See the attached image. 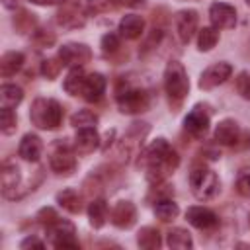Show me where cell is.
I'll use <instances>...</instances> for the list:
<instances>
[{
	"label": "cell",
	"instance_id": "836d02e7",
	"mask_svg": "<svg viewBox=\"0 0 250 250\" xmlns=\"http://www.w3.org/2000/svg\"><path fill=\"white\" fill-rule=\"evenodd\" d=\"M236 90L244 100H250V70H242L236 78Z\"/></svg>",
	"mask_w": 250,
	"mask_h": 250
},
{
	"label": "cell",
	"instance_id": "f546056e",
	"mask_svg": "<svg viewBox=\"0 0 250 250\" xmlns=\"http://www.w3.org/2000/svg\"><path fill=\"white\" fill-rule=\"evenodd\" d=\"M70 125H74L76 129L80 127H96L98 125V115L90 109H80L70 117Z\"/></svg>",
	"mask_w": 250,
	"mask_h": 250
},
{
	"label": "cell",
	"instance_id": "603a6c76",
	"mask_svg": "<svg viewBox=\"0 0 250 250\" xmlns=\"http://www.w3.org/2000/svg\"><path fill=\"white\" fill-rule=\"evenodd\" d=\"M166 244L174 250H188L193 246V240L186 229H172L166 234Z\"/></svg>",
	"mask_w": 250,
	"mask_h": 250
},
{
	"label": "cell",
	"instance_id": "ffe728a7",
	"mask_svg": "<svg viewBox=\"0 0 250 250\" xmlns=\"http://www.w3.org/2000/svg\"><path fill=\"white\" fill-rule=\"evenodd\" d=\"M18 186H20V170L16 164L6 162L2 166V193L10 199H16L18 197V193H16Z\"/></svg>",
	"mask_w": 250,
	"mask_h": 250
},
{
	"label": "cell",
	"instance_id": "60d3db41",
	"mask_svg": "<svg viewBox=\"0 0 250 250\" xmlns=\"http://www.w3.org/2000/svg\"><path fill=\"white\" fill-rule=\"evenodd\" d=\"M246 2H248V4H250V0H246Z\"/></svg>",
	"mask_w": 250,
	"mask_h": 250
},
{
	"label": "cell",
	"instance_id": "6da1fadb",
	"mask_svg": "<svg viewBox=\"0 0 250 250\" xmlns=\"http://www.w3.org/2000/svg\"><path fill=\"white\" fill-rule=\"evenodd\" d=\"M143 162L146 166V178L150 184H158L162 182L172 170L178 168L180 164V156L178 152L166 143V139H156L143 154Z\"/></svg>",
	"mask_w": 250,
	"mask_h": 250
},
{
	"label": "cell",
	"instance_id": "9c48e42d",
	"mask_svg": "<svg viewBox=\"0 0 250 250\" xmlns=\"http://www.w3.org/2000/svg\"><path fill=\"white\" fill-rule=\"evenodd\" d=\"M230 74H232V66L229 62H215L203 70V74L199 78V88L211 90V88L227 82V78H230Z\"/></svg>",
	"mask_w": 250,
	"mask_h": 250
},
{
	"label": "cell",
	"instance_id": "277c9868",
	"mask_svg": "<svg viewBox=\"0 0 250 250\" xmlns=\"http://www.w3.org/2000/svg\"><path fill=\"white\" fill-rule=\"evenodd\" d=\"M189 186L199 201H209L219 191V178L209 168H195L189 174Z\"/></svg>",
	"mask_w": 250,
	"mask_h": 250
},
{
	"label": "cell",
	"instance_id": "7c38bea8",
	"mask_svg": "<svg viewBox=\"0 0 250 250\" xmlns=\"http://www.w3.org/2000/svg\"><path fill=\"white\" fill-rule=\"evenodd\" d=\"M184 127H186L191 135H195V137L205 135L207 129H209V113H207L201 105H195V107L186 115Z\"/></svg>",
	"mask_w": 250,
	"mask_h": 250
},
{
	"label": "cell",
	"instance_id": "3957f363",
	"mask_svg": "<svg viewBox=\"0 0 250 250\" xmlns=\"http://www.w3.org/2000/svg\"><path fill=\"white\" fill-rule=\"evenodd\" d=\"M164 90H166L168 98L176 104L188 96L189 80H188V72L182 66V62H178V61L168 62V66L164 70Z\"/></svg>",
	"mask_w": 250,
	"mask_h": 250
},
{
	"label": "cell",
	"instance_id": "5b68a950",
	"mask_svg": "<svg viewBox=\"0 0 250 250\" xmlns=\"http://www.w3.org/2000/svg\"><path fill=\"white\" fill-rule=\"evenodd\" d=\"M47 232H49V240L55 248H78V242L74 236L76 229L70 221L57 219L47 227Z\"/></svg>",
	"mask_w": 250,
	"mask_h": 250
},
{
	"label": "cell",
	"instance_id": "d6986e66",
	"mask_svg": "<svg viewBox=\"0 0 250 250\" xmlns=\"http://www.w3.org/2000/svg\"><path fill=\"white\" fill-rule=\"evenodd\" d=\"M238 135H240V129H238V123L232 121V119H223L217 127H215V141L219 145H234L238 141Z\"/></svg>",
	"mask_w": 250,
	"mask_h": 250
},
{
	"label": "cell",
	"instance_id": "9a60e30c",
	"mask_svg": "<svg viewBox=\"0 0 250 250\" xmlns=\"http://www.w3.org/2000/svg\"><path fill=\"white\" fill-rule=\"evenodd\" d=\"M137 219V209L131 201H119L111 209V223L119 229H131Z\"/></svg>",
	"mask_w": 250,
	"mask_h": 250
},
{
	"label": "cell",
	"instance_id": "ba28073f",
	"mask_svg": "<svg viewBox=\"0 0 250 250\" xmlns=\"http://www.w3.org/2000/svg\"><path fill=\"white\" fill-rule=\"evenodd\" d=\"M92 59V51L84 43H66L59 49V61L66 66H82Z\"/></svg>",
	"mask_w": 250,
	"mask_h": 250
},
{
	"label": "cell",
	"instance_id": "7402d4cb",
	"mask_svg": "<svg viewBox=\"0 0 250 250\" xmlns=\"http://www.w3.org/2000/svg\"><path fill=\"white\" fill-rule=\"evenodd\" d=\"M84 82H86V74H84L82 66H72L70 72H68L66 78H64V90H66L70 96H78V94H82Z\"/></svg>",
	"mask_w": 250,
	"mask_h": 250
},
{
	"label": "cell",
	"instance_id": "8fae6325",
	"mask_svg": "<svg viewBox=\"0 0 250 250\" xmlns=\"http://www.w3.org/2000/svg\"><path fill=\"white\" fill-rule=\"evenodd\" d=\"M197 29V12L195 10H182L176 14V31L182 43H188Z\"/></svg>",
	"mask_w": 250,
	"mask_h": 250
},
{
	"label": "cell",
	"instance_id": "d4e9b609",
	"mask_svg": "<svg viewBox=\"0 0 250 250\" xmlns=\"http://www.w3.org/2000/svg\"><path fill=\"white\" fill-rule=\"evenodd\" d=\"M23 100V92L16 84H2L0 88V104L2 107H16Z\"/></svg>",
	"mask_w": 250,
	"mask_h": 250
},
{
	"label": "cell",
	"instance_id": "484cf974",
	"mask_svg": "<svg viewBox=\"0 0 250 250\" xmlns=\"http://www.w3.org/2000/svg\"><path fill=\"white\" fill-rule=\"evenodd\" d=\"M57 203L62 209H66L68 213H80V209H82L80 195L74 189H70V188H66V189H62V191L57 193Z\"/></svg>",
	"mask_w": 250,
	"mask_h": 250
},
{
	"label": "cell",
	"instance_id": "4dcf8cb0",
	"mask_svg": "<svg viewBox=\"0 0 250 250\" xmlns=\"http://www.w3.org/2000/svg\"><path fill=\"white\" fill-rule=\"evenodd\" d=\"M18 127V117L12 111V107H2L0 109V131L4 135H12Z\"/></svg>",
	"mask_w": 250,
	"mask_h": 250
},
{
	"label": "cell",
	"instance_id": "8d00e7d4",
	"mask_svg": "<svg viewBox=\"0 0 250 250\" xmlns=\"http://www.w3.org/2000/svg\"><path fill=\"white\" fill-rule=\"evenodd\" d=\"M23 250H27V248H43L45 246V242L43 240H39V238H35V236H27L25 240H21V244H20Z\"/></svg>",
	"mask_w": 250,
	"mask_h": 250
},
{
	"label": "cell",
	"instance_id": "ac0fdd59",
	"mask_svg": "<svg viewBox=\"0 0 250 250\" xmlns=\"http://www.w3.org/2000/svg\"><path fill=\"white\" fill-rule=\"evenodd\" d=\"M145 31V20L137 14H127L119 20V33L125 39H137Z\"/></svg>",
	"mask_w": 250,
	"mask_h": 250
},
{
	"label": "cell",
	"instance_id": "e575fe53",
	"mask_svg": "<svg viewBox=\"0 0 250 250\" xmlns=\"http://www.w3.org/2000/svg\"><path fill=\"white\" fill-rule=\"evenodd\" d=\"M119 49V37L115 33H105L102 37V51L104 53H115Z\"/></svg>",
	"mask_w": 250,
	"mask_h": 250
},
{
	"label": "cell",
	"instance_id": "83f0119b",
	"mask_svg": "<svg viewBox=\"0 0 250 250\" xmlns=\"http://www.w3.org/2000/svg\"><path fill=\"white\" fill-rule=\"evenodd\" d=\"M178 213H180V209L172 199H158L154 203V215L160 221H172L178 217Z\"/></svg>",
	"mask_w": 250,
	"mask_h": 250
},
{
	"label": "cell",
	"instance_id": "f35d334b",
	"mask_svg": "<svg viewBox=\"0 0 250 250\" xmlns=\"http://www.w3.org/2000/svg\"><path fill=\"white\" fill-rule=\"evenodd\" d=\"M119 4H125V6H129V8H137V6H143L146 0H117Z\"/></svg>",
	"mask_w": 250,
	"mask_h": 250
},
{
	"label": "cell",
	"instance_id": "4fadbf2b",
	"mask_svg": "<svg viewBox=\"0 0 250 250\" xmlns=\"http://www.w3.org/2000/svg\"><path fill=\"white\" fill-rule=\"evenodd\" d=\"M100 146V135L96 127H80L74 137V150L80 154H90Z\"/></svg>",
	"mask_w": 250,
	"mask_h": 250
},
{
	"label": "cell",
	"instance_id": "cb8c5ba5",
	"mask_svg": "<svg viewBox=\"0 0 250 250\" xmlns=\"http://www.w3.org/2000/svg\"><path fill=\"white\" fill-rule=\"evenodd\" d=\"M88 217H90V225L94 229H100L104 227L105 219H107V203L105 199H94L90 205H88Z\"/></svg>",
	"mask_w": 250,
	"mask_h": 250
},
{
	"label": "cell",
	"instance_id": "8992f818",
	"mask_svg": "<svg viewBox=\"0 0 250 250\" xmlns=\"http://www.w3.org/2000/svg\"><path fill=\"white\" fill-rule=\"evenodd\" d=\"M117 105L121 113H139L148 107V94L145 90L127 88L125 92H117Z\"/></svg>",
	"mask_w": 250,
	"mask_h": 250
},
{
	"label": "cell",
	"instance_id": "44dd1931",
	"mask_svg": "<svg viewBox=\"0 0 250 250\" xmlns=\"http://www.w3.org/2000/svg\"><path fill=\"white\" fill-rule=\"evenodd\" d=\"M21 66H23V53L20 51H8L0 59V74L4 78L14 76Z\"/></svg>",
	"mask_w": 250,
	"mask_h": 250
},
{
	"label": "cell",
	"instance_id": "5bb4252c",
	"mask_svg": "<svg viewBox=\"0 0 250 250\" xmlns=\"http://www.w3.org/2000/svg\"><path fill=\"white\" fill-rule=\"evenodd\" d=\"M186 219H188V223L193 225L195 229H213V227L219 223L217 215H215L211 209L199 207V205L189 207V209L186 211Z\"/></svg>",
	"mask_w": 250,
	"mask_h": 250
},
{
	"label": "cell",
	"instance_id": "30bf717a",
	"mask_svg": "<svg viewBox=\"0 0 250 250\" xmlns=\"http://www.w3.org/2000/svg\"><path fill=\"white\" fill-rule=\"evenodd\" d=\"M209 20L217 29H230L236 25V10L230 4L215 2L209 8Z\"/></svg>",
	"mask_w": 250,
	"mask_h": 250
},
{
	"label": "cell",
	"instance_id": "1f68e13d",
	"mask_svg": "<svg viewBox=\"0 0 250 250\" xmlns=\"http://www.w3.org/2000/svg\"><path fill=\"white\" fill-rule=\"evenodd\" d=\"M236 189L240 195L250 197V168H242L236 176Z\"/></svg>",
	"mask_w": 250,
	"mask_h": 250
},
{
	"label": "cell",
	"instance_id": "e0dca14e",
	"mask_svg": "<svg viewBox=\"0 0 250 250\" xmlns=\"http://www.w3.org/2000/svg\"><path fill=\"white\" fill-rule=\"evenodd\" d=\"M105 92V78L100 72H92L86 76L84 88H82V96L86 102H98Z\"/></svg>",
	"mask_w": 250,
	"mask_h": 250
},
{
	"label": "cell",
	"instance_id": "74e56055",
	"mask_svg": "<svg viewBox=\"0 0 250 250\" xmlns=\"http://www.w3.org/2000/svg\"><path fill=\"white\" fill-rule=\"evenodd\" d=\"M29 2H33L37 6H55V4H62L64 0H29Z\"/></svg>",
	"mask_w": 250,
	"mask_h": 250
},
{
	"label": "cell",
	"instance_id": "d6a6232c",
	"mask_svg": "<svg viewBox=\"0 0 250 250\" xmlns=\"http://www.w3.org/2000/svg\"><path fill=\"white\" fill-rule=\"evenodd\" d=\"M61 66H62L61 61H57V59H47V61H43V64H41V72H43L45 78L53 80V78H57Z\"/></svg>",
	"mask_w": 250,
	"mask_h": 250
},
{
	"label": "cell",
	"instance_id": "2e32d148",
	"mask_svg": "<svg viewBox=\"0 0 250 250\" xmlns=\"http://www.w3.org/2000/svg\"><path fill=\"white\" fill-rule=\"evenodd\" d=\"M41 152H43L41 139L31 133L23 135V139L20 141V146H18V154L27 162H37L41 158Z\"/></svg>",
	"mask_w": 250,
	"mask_h": 250
},
{
	"label": "cell",
	"instance_id": "d590c367",
	"mask_svg": "<svg viewBox=\"0 0 250 250\" xmlns=\"http://www.w3.org/2000/svg\"><path fill=\"white\" fill-rule=\"evenodd\" d=\"M37 219H39V221H41L43 225H47V227H49V225H51L53 221H57L59 217H57V213H55V211H53L51 207H45V209H41V211H39Z\"/></svg>",
	"mask_w": 250,
	"mask_h": 250
},
{
	"label": "cell",
	"instance_id": "f1b7e54d",
	"mask_svg": "<svg viewBox=\"0 0 250 250\" xmlns=\"http://www.w3.org/2000/svg\"><path fill=\"white\" fill-rule=\"evenodd\" d=\"M219 41V29L217 27H203L197 35V49L199 51H211Z\"/></svg>",
	"mask_w": 250,
	"mask_h": 250
},
{
	"label": "cell",
	"instance_id": "7a4b0ae2",
	"mask_svg": "<svg viewBox=\"0 0 250 250\" xmlns=\"http://www.w3.org/2000/svg\"><path fill=\"white\" fill-rule=\"evenodd\" d=\"M29 119L35 127L39 129H47L53 131L61 125L62 121V107L57 100H45V98H37L31 105L29 111Z\"/></svg>",
	"mask_w": 250,
	"mask_h": 250
},
{
	"label": "cell",
	"instance_id": "52a82bcc",
	"mask_svg": "<svg viewBox=\"0 0 250 250\" xmlns=\"http://www.w3.org/2000/svg\"><path fill=\"white\" fill-rule=\"evenodd\" d=\"M49 164H51L53 172H57V174H70V172H74V168H76V156H74L70 145L59 141L53 146Z\"/></svg>",
	"mask_w": 250,
	"mask_h": 250
},
{
	"label": "cell",
	"instance_id": "4316f807",
	"mask_svg": "<svg viewBox=\"0 0 250 250\" xmlns=\"http://www.w3.org/2000/svg\"><path fill=\"white\" fill-rule=\"evenodd\" d=\"M137 244L145 250H154L160 246V232L152 227H145L137 234Z\"/></svg>",
	"mask_w": 250,
	"mask_h": 250
},
{
	"label": "cell",
	"instance_id": "ab89813d",
	"mask_svg": "<svg viewBox=\"0 0 250 250\" xmlns=\"http://www.w3.org/2000/svg\"><path fill=\"white\" fill-rule=\"evenodd\" d=\"M2 4H4L6 8H16V4H18V0H2Z\"/></svg>",
	"mask_w": 250,
	"mask_h": 250
}]
</instances>
